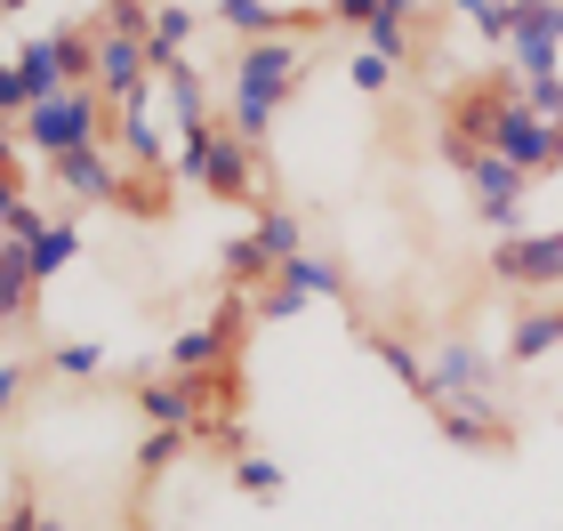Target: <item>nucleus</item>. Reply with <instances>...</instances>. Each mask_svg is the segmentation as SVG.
<instances>
[{
  "instance_id": "nucleus-1",
  "label": "nucleus",
  "mask_w": 563,
  "mask_h": 531,
  "mask_svg": "<svg viewBox=\"0 0 563 531\" xmlns=\"http://www.w3.org/2000/svg\"><path fill=\"white\" fill-rule=\"evenodd\" d=\"M298 73H306V48L298 41H250L234 57V106H225V121H234L250 145H266L274 113L298 97Z\"/></svg>"
},
{
  "instance_id": "nucleus-2",
  "label": "nucleus",
  "mask_w": 563,
  "mask_h": 531,
  "mask_svg": "<svg viewBox=\"0 0 563 531\" xmlns=\"http://www.w3.org/2000/svg\"><path fill=\"white\" fill-rule=\"evenodd\" d=\"M177 177L186 186H201L210 201H250L258 193V145H250L234 121H218V113H201V121H186L177 130Z\"/></svg>"
},
{
  "instance_id": "nucleus-3",
  "label": "nucleus",
  "mask_w": 563,
  "mask_h": 531,
  "mask_svg": "<svg viewBox=\"0 0 563 531\" xmlns=\"http://www.w3.org/2000/svg\"><path fill=\"white\" fill-rule=\"evenodd\" d=\"M16 137L33 145V154H81V145H113V106L97 89H65V97H41L33 113L16 121Z\"/></svg>"
},
{
  "instance_id": "nucleus-4",
  "label": "nucleus",
  "mask_w": 563,
  "mask_h": 531,
  "mask_svg": "<svg viewBox=\"0 0 563 531\" xmlns=\"http://www.w3.org/2000/svg\"><path fill=\"white\" fill-rule=\"evenodd\" d=\"M250 298L242 290H225L201 322H186V331L169 339V363L162 370H186V378H201V370H225V363H242V331H250Z\"/></svg>"
},
{
  "instance_id": "nucleus-5",
  "label": "nucleus",
  "mask_w": 563,
  "mask_h": 531,
  "mask_svg": "<svg viewBox=\"0 0 563 531\" xmlns=\"http://www.w3.org/2000/svg\"><path fill=\"white\" fill-rule=\"evenodd\" d=\"M492 274L523 298H563V225H523L492 242Z\"/></svg>"
},
{
  "instance_id": "nucleus-6",
  "label": "nucleus",
  "mask_w": 563,
  "mask_h": 531,
  "mask_svg": "<svg viewBox=\"0 0 563 531\" xmlns=\"http://www.w3.org/2000/svg\"><path fill=\"white\" fill-rule=\"evenodd\" d=\"M427 419L443 427V443H459V451H516V419L499 411V395H434L427 402Z\"/></svg>"
},
{
  "instance_id": "nucleus-7",
  "label": "nucleus",
  "mask_w": 563,
  "mask_h": 531,
  "mask_svg": "<svg viewBox=\"0 0 563 531\" xmlns=\"http://www.w3.org/2000/svg\"><path fill=\"white\" fill-rule=\"evenodd\" d=\"M130 402H137L145 427H201V419H210V387L186 378V370H145L130 387Z\"/></svg>"
},
{
  "instance_id": "nucleus-8",
  "label": "nucleus",
  "mask_w": 563,
  "mask_h": 531,
  "mask_svg": "<svg viewBox=\"0 0 563 531\" xmlns=\"http://www.w3.org/2000/svg\"><path fill=\"white\" fill-rule=\"evenodd\" d=\"M516 73L523 81H540V73H563V0H516Z\"/></svg>"
},
{
  "instance_id": "nucleus-9",
  "label": "nucleus",
  "mask_w": 563,
  "mask_h": 531,
  "mask_svg": "<svg viewBox=\"0 0 563 531\" xmlns=\"http://www.w3.org/2000/svg\"><path fill=\"white\" fill-rule=\"evenodd\" d=\"M48 177H57L65 201H81V210H113L130 169H121L113 145H81V154H57V162H48Z\"/></svg>"
},
{
  "instance_id": "nucleus-10",
  "label": "nucleus",
  "mask_w": 563,
  "mask_h": 531,
  "mask_svg": "<svg viewBox=\"0 0 563 531\" xmlns=\"http://www.w3.org/2000/svg\"><path fill=\"white\" fill-rule=\"evenodd\" d=\"M427 378H434V395H492V387H499V354H483L475 339H434ZM434 395H427V402H434Z\"/></svg>"
},
{
  "instance_id": "nucleus-11",
  "label": "nucleus",
  "mask_w": 563,
  "mask_h": 531,
  "mask_svg": "<svg viewBox=\"0 0 563 531\" xmlns=\"http://www.w3.org/2000/svg\"><path fill=\"white\" fill-rule=\"evenodd\" d=\"M41 314V274H33V250L16 234H0V331H33Z\"/></svg>"
},
{
  "instance_id": "nucleus-12",
  "label": "nucleus",
  "mask_w": 563,
  "mask_h": 531,
  "mask_svg": "<svg viewBox=\"0 0 563 531\" xmlns=\"http://www.w3.org/2000/svg\"><path fill=\"white\" fill-rule=\"evenodd\" d=\"M563 346V298H548V307H540V298H523V314L516 322H507V363H548V354Z\"/></svg>"
},
{
  "instance_id": "nucleus-13",
  "label": "nucleus",
  "mask_w": 563,
  "mask_h": 531,
  "mask_svg": "<svg viewBox=\"0 0 563 531\" xmlns=\"http://www.w3.org/2000/svg\"><path fill=\"white\" fill-rule=\"evenodd\" d=\"M113 154L130 162V169H169V145H162V130H153L145 106H121L113 113Z\"/></svg>"
},
{
  "instance_id": "nucleus-14",
  "label": "nucleus",
  "mask_w": 563,
  "mask_h": 531,
  "mask_svg": "<svg viewBox=\"0 0 563 531\" xmlns=\"http://www.w3.org/2000/svg\"><path fill=\"white\" fill-rule=\"evenodd\" d=\"M250 234H258V250H266L274 274H282V266L306 250V210H290V201H266V210L250 218Z\"/></svg>"
},
{
  "instance_id": "nucleus-15",
  "label": "nucleus",
  "mask_w": 563,
  "mask_h": 531,
  "mask_svg": "<svg viewBox=\"0 0 563 531\" xmlns=\"http://www.w3.org/2000/svg\"><path fill=\"white\" fill-rule=\"evenodd\" d=\"M194 9H177V0H162L153 9V33H145V57H153V73H169V65H186V41H194Z\"/></svg>"
},
{
  "instance_id": "nucleus-16",
  "label": "nucleus",
  "mask_w": 563,
  "mask_h": 531,
  "mask_svg": "<svg viewBox=\"0 0 563 531\" xmlns=\"http://www.w3.org/2000/svg\"><path fill=\"white\" fill-rule=\"evenodd\" d=\"M218 274H225V290H242V298H258L266 283H274V258L258 250V234H234L218 250Z\"/></svg>"
},
{
  "instance_id": "nucleus-17",
  "label": "nucleus",
  "mask_w": 563,
  "mask_h": 531,
  "mask_svg": "<svg viewBox=\"0 0 563 531\" xmlns=\"http://www.w3.org/2000/svg\"><path fill=\"white\" fill-rule=\"evenodd\" d=\"M274 283H290L298 298H346V266H339V258H322V250H298V258L274 274Z\"/></svg>"
},
{
  "instance_id": "nucleus-18",
  "label": "nucleus",
  "mask_w": 563,
  "mask_h": 531,
  "mask_svg": "<svg viewBox=\"0 0 563 531\" xmlns=\"http://www.w3.org/2000/svg\"><path fill=\"white\" fill-rule=\"evenodd\" d=\"M57 65H65V89H97V24H57Z\"/></svg>"
},
{
  "instance_id": "nucleus-19",
  "label": "nucleus",
  "mask_w": 563,
  "mask_h": 531,
  "mask_svg": "<svg viewBox=\"0 0 563 531\" xmlns=\"http://www.w3.org/2000/svg\"><path fill=\"white\" fill-rule=\"evenodd\" d=\"M363 346H371V354H378V363H387V370H395V378H402V387H411L419 402L434 395V378H427V354H419L411 339H395V331H371Z\"/></svg>"
},
{
  "instance_id": "nucleus-20",
  "label": "nucleus",
  "mask_w": 563,
  "mask_h": 531,
  "mask_svg": "<svg viewBox=\"0 0 563 531\" xmlns=\"http://www.w3.org/2000/svg\"><path fill=\"white\" fill-rule=\"evenodd\" d=\"M113 210L121 218H169V169H130V177H121V201H113Z\"/></svg>"
},
{
  "instance_id": "nucleus-21",
  "label": "nucleus",
  "mask_w": 563,
  "mask_h": 531,
  "mask_svg": "<svg viewBox=\"0 0 563 531\" xmlns=\"http://www.w3.org/2000/svg\"><path fill=\"white\" fill-rule=\"evenodd\" d=\"M73 258H81V218H48V234L33 242V274H41V283H57Z\"/></svg>"
},
{
  "instance_id": "nucleus-22",
  "label": "nucleus",
  "mask_w": 563,
  "mask_h": 531,
  "mask_svg": "<svg viewBox=\"0 0 563 531\" xmlns=\"http://www.w3.org/2000/svg\"><path fill=\"white\" fill-rule=\"evenodd\" d=\"M225 475H234V491H242V499H266V508H274L282 491H290V475H282L266 451H242V460H225Z\"/></svg>"
},
{
  "instance_id": "nucleus-23",
  "label": "nucleus",
  "mask_w": 563,
  "mask_h": 531,
  "mask_svg": "<svg viewBox=\"0 0 563 531\" xmlns=\"http://www.w3.org/2000/svg\"><path fill=\"white\" fill-rule=\"evenodd\" d=\"M194 451V427H145V443H137V475L153 484V475H169L177 460Z\"/></svg>"
},
{
  "instance_id": "nucleus-24",
  "label": "nucleus",
  "mask_w": 563,
  "mask_h": 531,
  "mask_svg": "<svg viewBox=\"0 0 563 531\" xmlns=\"http://www.w3.org/2000/svg\"><path fill=\"white\" fill-rule=\"evenodd\" d=\"M41 363L57 378H97V370H106V339H48Z\"/></svg>"
},
{
  "instance_id": "nucleus-25",
  "label": "nucleus",
  "mask_w": 563,
  "mask_h": 531,
  "mask_svg": "<svg viewBox=\"0 0 563 531\" xmlns=\"http://www.w3.org/2000/svg\"><path fill=\"white\" fill-rule=\"evenodd\" d=\"M363 48H371V57H387V65H411V57H419L411 24H402V16H387V9H378V16L363 24Z\"/></svg>"
},
{
  "instance_id": "nucleus-26",
  "label": "nucleus",
  "mask_w": 563,
  "mask_h": 531,
  "mask_svg": "<svg viewBox=\"0 0 563 531\" xmlns=\"http://www.w3.org/2000/svg\"><path fill=\"white\" fill-rule=\"evenodd\" d=\"M16 65H24V81H33L41 97H65V65H57V41H48V33H41V41H24V48H16Z\"/></svg>"
},
{
  "instance_id": "nucleus-27",
  "label": "nucleus",
  "mask_w": 563,
  "mask_h": 531,
  "mask_svg": "<svg viewBox=\"0 0 563 531\" xmlns=\"http://www.w3.org/2000/svg\"><path fill=\"white\" fill-rule=\"evenodd\" d=\"M451 9L475 24V41H507L516 33V0H451Z\"/></svg>"
},
{
  "instance_id": "nucleus-28",
  "label": "nucleus",
  "mask_w": 563,
  "mask_h": 531,
  "mask_svg": "<svg viewBox=\"0 0 563 531\" xmlns=\"http://www.w3.org/2000/svg\"><path fill=\"white\" fill-rule=\"evenodd\" d=\"M162 97H169L177 130H186V121H201V113H210V106H201V81H194V65H169V73H162Z\"/></svg>"
},
{
  "instance_id": "nucleus-29",
  "label": "nucleus",
  "mask_w": 563,
  "mask_h": 531,
  "mask_svg": "<svg viewBox=\"0 0 563 531\" xmlns=\"http://www.w3.org/2000/svg\"><path fill=\"white\" fill-rule=\"evenodd\" d=\"M194 443H201V451H225V460H242V451H250V435H242V411H210V419L194 427Z\"/></svg>"
},
{
  "instance_id": "nucleus-30",
  "label": "nucleus",
  "mask_w": 563,
  "mask_h": 531,
  "mask_svg": "<svg viewBox=\"0 0 563 531\" xmlns=\"http://www.w3.org/2000/svg\"><path fill=\"white\" fill-rule=\"evenodd\" d=\"M33 106H41V89L24 81V65H16V57H0V121H24Z\"/></svg>"
},
{
  "instance_id": "nucleus-31",
  "label": "nucleus",
  "mask_w": 563,
  "mask_h": 531,
  "mask_svg": "<svg viewBox=\"0 0 563 531\" xmlns=\"http://www.w3.org/2000/svg\"><path fill=\"white\" fill-rule=\"evenodd\" d=\"M24 395H33V363H24V354H0V427L24 411Z\"/></svg>"
},
{
  "instance_id": "nucleus-32",
  "label": "nucleus",
  "mask_w": 563,
  "mask_h": 531,
  "mask_svg": "<svg viewBox=\"0 0 563 531\" xmlns=\"http://www.w3.org/2000/svg\"><path fill=\"white\" fill-rule=\"evenodd\" d=\"M0 531H65V523H57V516H48L33 491L16 484V491H9V508H0Z\"/></svg>"
},
{
  "instance_id": "nucleus-33",
  "label": "nucleus",
  "mask_w": 563,
  "mask_h": 531,
  "mask_svg": "<svg viewBox=\"0 0 563 531\" xmlns=\"http://www.w3.org/2000/svg\"><path fill=\"white\" fill-rule=\"evenodd\" d=\"M97 24H106V33L145 41V33H153V0H106V9H97Z\"/></svg>"
},
{
  "instance_id": "nucleus-34",
  "label": "nucleus",
  "mask_w": 563,
  "mask_h": 531,
  "mask_svg": "<svg viewBox=\"0 0 563 531\" xmlns=\"http://www.w3.org/2000/svg\"><path fill=\"white\" fill-rule=\"evenodd\" d=\"M306 307H314V298H298L290 283H266L258 298H250V314H258V322H298Z\"/></svg>"
},
{
  "instance_id": "nucleus-35",
  "label": "nucleus",
  "mask_w": 563,
  "mask_h": 531,
  "mask_svg": "<svg viewBox=\"0 0 563 531\" xmlns=\"http://www.w3.org/2000/svg\"><path fill=\"white\" fill-rule=\"evenodd\" d=\"M354 89H363V97H387V89H395V65L363 48V57H354Z\"/></svg>"
},
{
  "instance_id": "nucleus-36",
  "label": "nucleus",
  "mask_w": 563,
  "mask_h": 531,
  "mask_svg": "<svg viewBox=\"0 0 563 531\" xmlns=\"http://www.w3.org/2000/svg\"><path fill=\"white\" fill-rule=\"evenodd\" d=\"M330 9V24H346V33H363V24L378 16V0H322Z\"/></svg>"
},
{
  "instance_id": "nucleus-37",
  "label": "nucleus",
  "mask_w": 563,
  "mask_h": 531,
  "mask_svg": "<svg viewBox=\"0 0 563 531\" xmlns=\"http://www.w3.org/2000/svg\"><path fill=\"white\" fill-rule=\"evenodd\" d=\"M9 234H16V242H24V250H33V242H41V234H48V218H41V210H33V201H16V210H9Z\"/></svg>"
},
{
  "instance_id": "nucleus-38",
  "label": "nucleus",
  "mask_w": 563,
  "mask_h": 531,
  "mask_svg": "<svg viewBox=\"0 0 563 531\" xmlns=\"http://www.w3.org/2000/svg\"><path fill=\"white\" fill-rule=\"evenodd\" d=\"M16 201H24V162L0 169V234H9V210H16Z\"/></svg>"
},
{
  "instance_id": "nucleus-39",
  "label": "nucleus",
  "mask_w": 563,
  "mask_h": 531,
  "mask_svg": "<svg viewBox=\"0 0 563 531\" xmlns=\"http://www.w3.org/2000/svg\"><path fill=\"white\" fill-rule=\"evenodd\" d=\"M378 9H387V16H402V24H419V16H427V0H378Z\"/></svg>"
},
{
  "instance_id": "nucleus-40",
  "label": "nucleus",
  "mask_w": 563,
  "mask_h": 531,
  "mask_svg": "<svg viewBox=\"0 0 563 531\" xmlns=\"http://www.w3.org/2000/svg\"><path fill=\"white\" fill-rule=\"evenodd\" d=\"M16 145H24V137H16V121H0V169L16 162Z\"/></svg>"
},
{
  "instance_id": "nucleus-41",
  "label": "nucleus",
  "mask_w": 563,
  "mask_h": 531,
  "mask_svg": "<svg viewBox=\"0 0 563 531\" xmlns=\"http://www.w3.org/2000/svg\"><path fill=\"white\" fill-rule=\"evenodd\" d=\"M24 9H33V0H0V16H24Z\"/></svg>"
}]
</instances>
